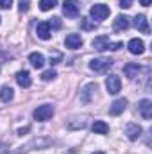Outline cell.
<instances>
[{"label":"cell","mask_w":152,"mask_h":154,"mask_svg":"<svg viewBox=\"0 0 152 154\" xmlns=\"http://www.w3.org/2000/svg\"><path fill=\"white\" fill-rule=\"evenodd\" d=\"M93 154H106V152H102V151H97V152H93Z\"/></svg>","instance_id":"obj_34"},{"label":"cell","mask_w":152,"mask_h":154,"mask_svg":"<svg viewBox=\"0 0 152 154\" xmlns=\"http://www.w3.org/2000/svg\"><path fill=\"white\" fill-rule=\"evenodd\" d=\"M141 133H143L141 125H138V124H134V122H131V124L125 125V134H127V138H129L131 142H136V140L141 136Z\"/></svg>","instance_id":"obj_6"},{"label":"cell","mask_w":152,"mask_h":154,"mask_svg":"<svg viewBox=\"0 0 152 154\" xmlns=\"http://www.w3.org/2000/svg\"><path fill=\"white\" fill-rule=\"evenodd\" d=\"M48 27H50V29H61V18L54 16V18L48 22Z\"/></svg>","instance_id":"obj_27"},{"label":"cell","mask_w":152,"mask_h":154,"mask_svg":"<svg viewBox=\"0 0 152 154\" xmlns=\"http://www.w3.org/2000/svg\"><path fill=\"white\" fill-rule=\"evenodd\" d=\"M106 88H108V93L111 95H116L120 93V88H122V81L118 75H109L106 79Z\"/></svg>","instance_id":"obj_7"},{"label":"cell","mask_w":152,"mask_h":154,"mask_svg":"<svg viewBox=\"0 0 152 154\" xmlns=\"http://www.w3.org/2000/svg\"><path fill=\"white\" fill-rule=\"evenodd\" d=\"M81 27H82V29H86V31H91V29H95V27H97V23H95L91 18H81Z\"/></svg>","instance_id":"obj_24"},{"label":"cell","mask_w":152,"mask_h":154,"mask_svg":"<svg viewBox=\"0 0 152 154\" xmlns=\"http://www.w3.org/2000/svg\"><path fill=\"white\" fill-rule=\"evenodd\" d=\"M9 152V147L5 143H0V154H7Z\"/></svg>","instance_id":"obj_31"},{"label":"cell","mask_w":152,"mask_h":154,"mask_svg":"<svg viewBox=\"0 0 152 154\" xmlns=\"http://www.w3.org/2000/svg\"><path fill=\"white\" fill-rule=\"evenodd\" d=\"M109 38L108 36H97V38L91 41V45H93V48L95 50H99V52H104V50H109Z\"/></svg>","instance_id":"obj_12"},{"label":"cell","mask_w":152,"mask_h":154,"mask_svg":"<svg viewBox=\"0 0 152 154\" xmlns=\"http://www.w3.org/2000/svg\"><path fill=\"white\" fill-rule=\"evenodd\" d=\"M93 133L95 134H108L109 133V125L104 122V120H95V124H93Z\"/></svg>","instance_id":"obj_19"},{"label":"cell","mask_w":152,"mask_h":154,"mask_svg":"<svg viewBox=\"0 0 152 154\" xmlns=\"http://www.w3.org/2000/svg\"><path fill=\"white\" fill-rule=\"evenodd\" d=\"M129 25H131V22H129V18L127 16H116L113 22V29L116 31V32H120V31H127L129 29Z\"/></svg>","instance_id":"obj_14"},{"label":"cell","mask_w":152,"mask_h":154,"mask_svg":"<svg viewBox=\"0 0 152 154\" xmlns=\"http://www.w3.org/2000/svg\"><path fill=\"white\" fill-rule=\"evenodd\" d=\"M138 72H140V66H138V63H127V65L123 66V74L129 77V79H134V77H138Z\"/></svg>","instance_id":"obj_20"},{"label":"cell","mask_w":152,"mask_h":154,"mask_svg":"<svg viewBox=\"0 0 152 154\" xmlns=\"http://www.w3.org/2000/svg\"><path fill=\"white\" fill-rule=\"evenodd\" d=\"M65 45H66V48H72V50L79 48V47L82 45V38H81V34H68L66 39H65Z\"/></svg>","instance_id":"obj_15"},{"label":"cell","mask_w":152,"mask_h":154,"mask_svg":"<svg viewBox=\"0 0 152 154\" xmlns=\"http://www.w3.org/2000/svg\"><path fill=\"white\" fill-rule=\"evenodd\" d=\"M127 108V99H116L113 104L109 106V115L113 116H118L120 113H123Z\"/></svg>","instance_id":"obj_10"},{"label":"cell","mask_w":152,"mask_h":154,"mask_svg":"<svg viewBox=\"0 0 152 154\" xmlns=\"http://www.w3.org/2000/svg\"><path fill=\"white\" fill-rule=\"evenodd\" d=\"M16 82H18L22 88H29V86L32 84L31 74H29L27 70H22V72H18V74H16Z\"/></svg>","instance_id":"obj_16"},{"label":"cell","mask_w":152,"mask_h":154,"mask_svg":"<svg viewBox=\"0 0 152 154\" xmlns=\"http://www.w3.org/2000/svg\"><path fill=\"white\" fill-rule=\"evenodd\" d=\"M14 97V90L11 86H2L0 88V100L2 102H11Z\"/></svg>","instance_id":"obj_21"},{"label":"cell","mask_w":152,"mask_h":154,"mask_svg":"<svg viewBox=\"0 0 152 154\" xmlns=\"http://www.w3.org/2000/svg\"><path fill=\"white\" fill-rule=\"evenodd\" d=\"M13 5V0H0V7L2 9H9Z\"/></svg>","instance_id":"obj_29"},{"label":"cell","mask_w":152,"mask_h":154,"mask_svg":"<svg viewBox=\"0 0 152 154\" xmlns=\"http://www.w3.org/2000/svg\"><path fill=\"white\" fill-rule=\"evenodd\" d=\"M79 11H81L79 0H65L63 2V13H65V16L75 18V16H79Z\"/></svg>","instance_id":"obj_5"},{"label":"cell","mask_w":152,"mask_h":154,"mask_svg":"<svg viewBox=\"0 0 152 154\" xmlns=\"http://www.w3.org/2000/svg\"><path fill=\"white\" fill-rule=\"evenodd\" d=\"M132 2H134V0H120V7H122V9H129V7L132 5Z\"/></svg>","instance_id":"obj_28"},{"label":"cell","mask_w":152,"mask_h":154,"mask_svg":"<svg viewBox=\"0 0 152 154\" xmlns=\"http://www.w3.org/2000/svg\"><path fill=\"white\" fill-rule=\"evenodd\" d=\"M29 9V2L27 0H20V11L23 13V11H27Z\"/></svg>","instance_id":"obj_30"},{"label":"cell","mask_w":152,"mask_h":154,"mask_svg":"<svg viewBox=\"0 0 152 154\" xmlns=\"http://www.w3.org/2000/svg\"><path fill=\"white\" fill-rule=\"evenodd\" d=\"M29 61H31V65H32L34 68H43V65H45V56L39 54V52H32V54H29Z\"/></svg>","instance_id":"obj_18"},{"label":"cell","mask_w":152,"mask_h":154,"mask_svg":"<svg viewBox=\"0 0 152 154\" xmlns=\"http://www.w3.org/2000/svg\"><path fill=\"white\" fill-rule=\"evenodd\" d=\"M111 66H113V61L109 57H95L90 63V68L93 72H108Z\"/></svg>","instance_id":"obj_4"},{"label":"cell","mask_w":152,"mask_h":154,"mask_svg":"<svg viewBox=\"0 0 152 154\" xmlns=\"http://www.w3.org/2000/svg\"><path fill=\"white\" fill-rule=\"evenodd\" d=\"M134 27H136L140 32H143V34H149V32H150V29H149V20H147L145 14H136V16H134Z\"/></svg>","instance_id":"obj_9"},{"label":"cell","mask_w":152,"mask_h":154,"mask_svg":"<svg viewBox=\"0 0 152 154\" xmlns=\"http://www.w3.org/2000/svg\"><path fill=\"white\" fill-rule=\"evenodd\" d=\"M56 77H57V72H56L54 68L45 70V72L41 74V79H43V81H52V79H56Z\"/></svg>","instance_id":"obj_25"},{"label":"cell","mask_w":152,"mask_h":154,"mask_svg":"<svg viewBox=\"0 0 152 154\" xmlns=\"http://www.w3.org/2000/svg\"><path fill=\"white\" fill-rule=\"evenodd\" d=\"M61 59H63L61 52H56V50H54V52H50V63H52V65H57Z\"/></svg>","instance_id":"obj_26"},{"label":"cell","mask_w":152,"mask_h":154,"mask_svg":"<svg viewBox=\"0 0 152 154\" xmlns=\"http://www.w3.org/2000/svg\"><path fill=\"white\" fill-rule=\"evenodd\" d=\"M36 34H38L39 39H50L52 31H50V27H48V22H41V23H38V27H36Z\"/></svg>","instance_id":"obj_17"},{"label":"cell","mask_w":152,"mask_h":154,"mask_svg":"<svg viewBox=\"0 0 152 154\" xmlns=\"http://www.w3.org/2000/svg\"><path fill=\"white\" fill-rule=\"evenodd\" d=\"M150 2H152V0H140V4H141V5H145V7H147V5H150Z\"/></svg>","instance_id":"obj_33"},{"label":"cell","mask_w":152,"mask_h":154,"mask_svg":"<svg viewBox=\"0 0 152 154\" xmlns=\"http://www.w3.org/2000/svg\"><path fill=\"white\" fill-rule=\"evenodd\" d=\"M50 143V140L48 138H32L31 142H27V143H23L22 147H18L14 154H25L29 152V151H32V149H41V147H47Z\"/></svg>","instance_id":"obj_1"},{"label":"cell","mask_w":152,"mask_h":154,"mask_svg":"<svg viewBox=\"0 0 152 154\" xmlns=\"http://www.w3.org/2000/svg\"><path fill=\"white\" fill-rule=\"evenodd\" d=\"M138 111H140V115L143 116L145 120H150L152 118V100L141 99V100L138 102Z\"/></svg>","instance_id":"obj_8"},{"label":"cell","mask_w":152,"mask_h":154,"mask_svg":"<svg viewBox=\"0 0 152 154\" xmlns=\"http://www.w3.org/2000/svg\"><path fill=\"white\" fill-rule=\"evenodd\" d=\"M97 91V84L95 82H90V84H86L84 88H82V91H81V102L82 104H88L90 100H91V95Z\"/></svg>","instance_id":"obj_11"},{"label":"cell","mask_w":152,"mask_h":154,"mask_svg":"<svg viewBox=\"0 0 152 154\" xmlns=\"http://www.w3.org/2000/svg\"><path fill=\"white\" fill-rule=\"evenodd\" d=\"M57 5V0H39V9L41 11H50Z\"/></svg>","instance_id":"obj_22"},{"label":"cell","mask_w":152,"mask_h":154,"mask_svg":"<svg viewBox=\"0 0 152 154\" xmlns=\"http://www.w3.org/2000/svg\"><path fill=\"white\" fill-rule=\"evenodd\" d=\"M109 13H111V9L106 5V4H95V5H91V9H90V16H91V20L95 22H100V20H106L108 16H109Z\"/></svg>","instance_id":"obj_2"},{"label":"cell","mask_w":152,"mask_h":154,"mask_svg":"<svg viewBox=\"0 0 152 154\" xmlns=\"http://www.w3.org/2000/svg\"><path fill=\"white\" fill-rule=\"evenodd\" d=\"M31 131V127L27 125V127H22V129H18V134H23V133H29Z\"/></svg>","instance_id":"obj_32"},{"label":"cell","mask_w":152,"mask_h":154,"mask_svg":"<svg viewBox=\"0 0 152 154\" xmlns=\"http://www.w3.org/2000/svg\"><path fill=\"white\" fill-rule=\"evenodd\" d=\"M127 48H129L131 54H143V50H145V43H143L141 39H138V38H132L129 43H127Z\"/></svg>","instance_id":"obj_13"},{"label":"cell","mask_w":152,"mask_h":154,"mask_svg":"<svg viewBox=\"0 0 152 154\" xmlns=\"http://www.w3.org/2000/svg\"><path fill=\"white\" fill-rule=\"evenodd\" d=\"M52 116H54V106H50V104H41L34 109V118L38 122H47Z\"/></svg>","instance_id":"obj_3"},{"label":"cell","mask_w":152,"mask_h":154,"mask_svg":"<svg viewBox=\"0 0 152 154\" xmlns=\"http://www.w3.org/2000/svg\"><path fill=\"white\" fill-rule=\"evenodd\" d=\"M77 122H68V129H84L86 127V116L75 118Z\"/></svg>","instance_id":"obj_23"}]
</instances>
